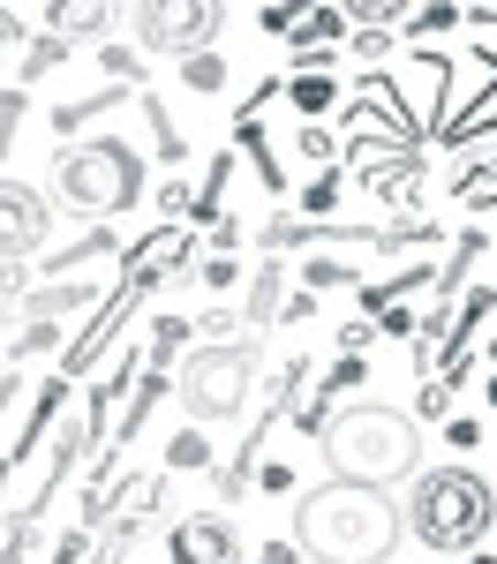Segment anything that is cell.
Returning a JSON list of instances; mask_svg holds the SVG:
<instances>
[{
	"label": "cell",
	"instance_id": "44dd1931",
	"mask_svg": "<svg viewBox=\"0 0 497 564\" xmlns=\"http://www.w3.org/2000/svg\"><path fill=\"white\" fill-rule=\"evenodd\" d=\"M430 279H437V271H430V257H414L407 271H392L385 286H361V308H377V316H385L392 302H407V294H414V286H430Z\"/></svg>",
	"mask_w": 497,
	"mask_h": 564
},
{
	"label": "cell",
	"instance_id": "7dc6e473",
	"mask_svg": "<svg viewBox=\"0 0 497 564\" xmlns=\"http://www.w3.org/2000/svg\"><path fill=\"white\" fill-rule=\"evenodd\" d=\"M467 564H497V557H490V550H467Z\"/></svg>",
	"mask_w": 497,
	"mask_h": 564
},
{
	"label": "cell",
	"instance_id": "1f68e13d",
	"mask_svg": "<svg viewBox=\"0 0 497 564\" xmlns=\"http://www.w3.org/2000/svg\"><path fill=\"white\" fill-rule=\"evenodd\" d=\"M129 542H136V520H129V512H114V527L90 542V564H121V550H129Z\"/></svg>",
	"mask_w": 497,
	"mask_h": 564
},
{
	"label": "cell",
	"instance_id": "8fae6325",
	"mask_svg": "<svg viewBox=\"0 0 497 564\" xmlns=\"http://www.w3.org/2000/svg\"><path fill=\"white\" fill-rule=\"evenodd\" d=\"M136 302H143V294L114 279V294H106V308L90 316V332H84V339H76V347H68V361H61V377H68V384H76V377H84L90 361L106 354V339H114V332H121V324H129V316H136Z\"/></svg>",
	"mask_w": 497,
	"mask_h": 564
},
{
	"label": "cell",
	"instance_id": "603a6c76",
	"mask_svg": "<svg viewBox=\"0 0 497 564\" xmlns=\"http://www.w3.org/2000/svg\"><path fill=\"white\" fill-rule=\"evenodd\" d=\"M212 467V436L204 430H174L166 436V475H204Z\"/></svg>",
	"mask_w": 497,
	"mask_h": 564
},
{
	"label": "cell",
	"instance_id": "d4e9b609",
	"mask_svg": "<svg viewBox=\"0 0 497 564\" xmlns=\"http://www.w3.org/2000/svg\"><path fill=\"white\" fill-rule=\"evenodd\" d=\"M339 188H347V174H339V166H324V174L302 188V212H310L316 226H332V212H339Z\"/></svg>",
	"mask_w": 497,
	"mask_h": 564
},
{
	"label": "cell",
	"instance_id": "7402d4cb",
	"mask_svg": "<svg viewBox=\"0 0 497 564\" xmlns=\"http://www.w3.org/2000/svg\"><path fill=\"white\" fill-rule=\"evenodd\" d=\"M339 39H347V8H310V15L294 23V45H302V53H332Z\"/></svg>",
	"mask_w": 497,
	"mask_h": 564
},
{
	"label": "cell",
	"instance_id": "4dcf8cb0",
	"mask_svg": "<svg viewBox=\"0 0 497 564\" xmlns=\"http://www.w3.org/2000/svg\"><path fill=\"white\" fill-rule=\"evenodd\" d=\"M181 84L188 90H226V61L219 53H188V61H181Z\"/></svg>",
	"mask_w": 497,
	"mask_h": 564
},
{
	"label": "cell",
	"instance_id": "3957f363",
	"mask_svg": "<svg viewBox=\"0 0 497 564\" xmlns=\"http://www.w3.org/2000/svg\"><path fill=\"white\" fill-rule=\"evenodd\" d=\"M400 527L407 542H422L430 564L452 557V550H475L483 534L497 527V497L490 481L475 475V467H422V475L407 481V505H400Z\"/></svg>",
	"mask_w": 497,
	"mask_h": 564
},
{
	"label": "cell",
	"instance_id": "b9f144b4",
	"mask_svg": "<svg viewBox=\"0 0 497 564\" xmlns=\"http://www.w3.org/2000/svg\"><path fill=\"white\" fill-rule=\"evenodd\" d=\"M90 557V534H61V542H53V557L45 564H84Z\"/></svg>",
	"mask_w": 497,
	"mask_h": 564
},
{
	"label": "cell",
	"instance_id": "f6af8a7d",
	"mask_svg": "<svg viewBox=\"0 0 497 564\" xmlns=\"http://www.w3.org/2000/svg\"><path fill=\"white\" fill-rule=\"evenodd\" d=\"M377 324H385V332H400V339H414V324H422V308H385Z\"/></svg>",
	"mask_w": 497,
	"mask_h": 564
},
{
	"label": "cell",
	"instance_id": "5bb4252c",
	"mask_svg": "<svg viewBox=\"0 0 497 564\" xmlns=\"http://www.w3.org/2000/svg\"><path fill=\"white\" fill-rule=\"evenodd\" d=\"M287 316V257H264L257 263V279H249V308H241V324L249 332H264Z\"/></svg>",
	"mask_w": 497,
	"mask_h": 564
},
{
	"label": "cell",
	"instance_id": "681fc988",
	"mask_svg": "<svg viewBox=\"0 0 497 564\" xmlns=\"http://www.w3.org/2000/svg\"><path fill=\"white\" fill-rule=\"evenodd\" d=\"M0 332H8V308H0Z\"/></svg>",
	"mask_w": 497,
	"mask_h": 564
},
{
	"label": "cell",
	"instance_id": "e0dca14e",
	"mask_svg": "<svg viewBox=\"0 0 497 564\" xmlns=\"http://www.w3.org/2000/svg\"><path fill=\"white\" fill-rule=\"evenodd\" d=\"M287 98H294V113H302V121H324V113H339V76L302 68V76H287Z\"/></svg>",
	"mask_w": 497,
	"mask_h": 564
},
{
	"label": "cell",
	"instance_id": "d6986e66",
	"mask_svg": "<svg viewBox=\"0 0 497 564\" xmlns=\"http://www.w3.org/2000/svg\"><path fill=\"white\" fill-rule=\"evenodd\" d=\"M452 23H460V0H407V15H400V39L430 45L437 31H452Z\"/></svg>",
	"mask_w": 497,
	"mask_h": 564
},
{
	"label": "cell",
	"instance_id": "7bdbcfd3",
	"mask_svg": "<svg viewBox=\"0 0 497 564\" xmlns=\"http://www.w3.org/2000/svg\"><path fill=\"white\" fill-rule=\"evenodd\" d=\"M249 564H302V550H294V542H257Z\"/></svg>",
	"mask_w": 497,
	"mask_h": 564
},
{
	"label": "cell",
	"instance_id": "cb8c5ba5",
	"mask_svg": "<svg viewBox=\"0 0 497 564\" xmlns=\"http://www.w3.org/2000/svg\"><path fill=\"white\" fill-rule=\"evenodd\" d=\"M188 332H196V324H188L181 308H166V316L151 324V369H174V354L188 347Z\"/></svg>",
	"mask_w": 497,
	"mask_h": 564
},
{
	"label": "cell",
	"instance_id": "ab89813d",
	"mask_svg": "<svg viewBox=\"0 0 497 564\" xmlns=\"http://www.w3.org/2000/svg\"><path fill=\"white\" fill-rule=\"evenodd\" d=\"M392 39H400V31H355V53H361V61H385Z\"/></svg>",
	"mask_w": 497,
	"mask_h": 564
},
{
	"label": "cell",
	"instance_id": "6da1fadb",
	"mask_svg": "<svg viewBox=\"0 0 497 564\" xmlns=\"http://www.w3.org/2000/svg\"><path fill=\"white\" fill-rule=\"evenodd\" d=\"M400 505L392 489H355V481H316L294 505V550L310 564H392L400 550Z\"/></svg>",
	"mask_w": 497,
	"mask_h": 564
},
{
	"label": "cell",
	"instance_id": "7a4b0ae2",
	"mask_svg": "<svg viewBox=\"0 0 497 564\" xmlns=\"http://www.w3.org/2000/svg\"><path fill=\"white\" fill-rule=\"evenodd\" d=\"M316 444H324L332 481H355V489H392V481L422 475V430H414V414L385 406V399L339 406L332 430L316 436Z\"/></svg>",
	"mask_w": 497,
	"mask_h": 564
},
{
	"label": "cell",
	"instance_id": "7c38bea8",
	"mask_svg": "<svg viewBox=\"0 0 497 564\" xmlns=\"http://www.w3.org/2000/svg\"><path fill=\"white\" fill-rule=\"evenodd\" d=\"M76 308H98V286H90V279H53L39 294H23L15 316H23V324H61V316H76Z\"/></svg>",
	"mask_w": 497,
	"mask_h": 564
},
{
	"label": "cell",
	"instance_id": "d6a6232c",
	"mask_svg": "<svg viewBox=\"0 0 497 564\" xmlns=\"http://www.w3.org/2000/svg\"><path fill=\"white\" fill-rule=\"evenodd\" d=\"M53 339H61V324H23V332L8 339V361L23 369V361H31V354H45V347H53Z\"/></svg>",
	"mask_w": 497,
	"mask_h": 564
},
{
	"label": "cell",
	"instance_id": "5b68a950",
	"mask_svg": "<svg viewBox=\"0 0 497 564\" xmlns=\"http://www.w3.org/2000/svg\"><path fill=\"white\" fill-rule=\"evenodd\" d=\"M264 377V339L257 332H241V339H226V347H196L181 361V406L196 414V422H234L241 406H249V391Z\"/></svg>",
	"mask_w": 497,
	"mask_h": 564
},
{
	"label": "cell",
	"instance_id": "f546056e",
	"mask_svg": "<svg viewBox=\"0 0 497 564\" xmlns=\"http://www.w3.org/2000/svg\"><path fill=\"white\" fill-rule=\"evenodd\" d=\"M39 557V520H8V534H0V564H31Z\"/></svg>",
	"mask_w": 497,
	"mask_h": 564
},
{
	"label": "cell",
	"instance_id": "d590c367",
	"mask_svg": "<svg viewBox=\"0 0 497 564\" xmlns=\"http://www.w3.org/2000/svg\"><path fill=\"white\" fill-rule=\"evenodd\" d=\"M414 422H452V391L430 377V384L414 391Z\"/></svg>",
	"mask_w": 497,
	"mask_h": 564
},
{
	"label": "cell",
	"instance_id": "74e56055",
	"mask_svg": "<svg viewBox=\"0 0 497 564\" xmlns=\"http://www.w3.org/2000/svg\"><path fill=\"white\" fill-rule=\"evenodd\" d=\"M196 279H204L212 294H226V286L241 279V263H234V257H204V271H196Z\"/></svg>",
	"mask_w": 497,
	"mask_h": 564
},
{
	"label": "cell",
	"instance_id": "2e32d148",
	"mask_svg": "<svg viewBox=\"0 0 497 564\" xmlns=\"http://www.w3.org/2000/svg\"><path fill=\"white\" fill-rule=\"evenodd\" d=\"M136 106H143V129H151V151H159L166 166H181V159H188V135L174 129V113H166V98H159V90H136Z\"/></svg>",
	"mask_w": 497,
	"mask_h": 564
},
{
	"label": "cell",
	"instance_id": "f1b7e54d",
	"mask_svg": "<svg viewBox=\"0 0 497 564\" xmlns=\"http://www.w3.org/2000/svg\"><path fill=\"white\" fill-rule=\"evenodd\" d=\"M98 68H106V84H129V90H143V61H136L129 45H98Z\"/></svg>",
	"mask_w": 497,
	"mask_h": 564
},
{
	"label": "cell",
	"instance_id": "ba28073f",
	"mask_svg": "<svg viewBox=\"0 0 497 564\" xmlns=\"http://www.w3.org/2000/svg\"><path fill=\"white\" fill-rule=\"evenodd\" d=\"M45 226H53V204L0 174V263H31L45 249Z\"/></svg>",
	"mask_w": 497,
	"mask_h": 564
},
{
	"label": "cell",
	"instance_id": "60d3db41",
	"mask_svg": "<svg viewBox=\"0 0 497 564\" xmlns=\"http://www.w3.org/2000/svg\"><path fill=\"white\" fill-rule=\"evenodd\" d=\"M369 339H377V324H369V316H355V324H339V354H361Z\"/></svg>",
	"mask_w": 497,
	"mask_h": 564
},
{
	"label": "cell",
	"instance_id": "4316f807",
	"mask_svg": "<svg viewBox=\"0 0 497 564\" xmlns=\"http://www.w3.org/2000/svg\"><path fill=\"white\" fill-rule=\"evenodd\" d=\"M324 286H355V263L347 257H310L302 263V294H324Z\"/></svg>",
	"mask_w": 497,
	"mask_h": 564
},
{
	"label": "cell",
	"instance_id": "f907efd6",
	"mask_svg": "<svg viewBox=\"0 0 497 564\" xmlns=\"http://www.w3.org/2000/svg\"><path fill=\"white\" fill-rule=\"evenodd\" d=\"M490 361H497V339H490Z\"/></svg>",
	"mask_w": 497,
	"mask_h": 564
},
{
	"label": "cell",
	"instance_id": "277c9868",
	"mask_svg": "<svg viewBox=\"0 0 497 564\" xmlns=\"http://www.w3.org/2000/svg\"><path fill=\"white\" fill-rule=\"evenodd\" d=\"M53 204L68 218L106 226L114 212L143 204V151L129 135H84V143H61L53 151Z\"/></svg>",
	"mask_w": 497,
	"mask_h": 564
},
{
	"label": "cell",
	"instance_id": "836d02e7",
	"mask_svg": "<svg viewBox=\"0 0 497 564\" xmlns=\"http://www.w3.org/2000/svg\"><path fill=\"white\" fill-rule=\"evenodd\" d=\"M294 151H302V159H310L316 174H324V166H332V151H339V143H332V129H316V121H302V129H294Z\"/></svg>",
	"mask_w": 497,
	"mask_h": 564
},
{
	"label": "cell",
	"instance_id": "30bf717a",
	"mask_svg": "<svg viewBox=\"0 0 497 564\" xmlns=\"http://www.w3.org/2000/svg\"><path fill=\"white\" fill-rule=\"evenodd\" d=\"M114 23H121L114 0H45V31L61 45H106Z\"/></svg>",
	"mask_w": 497,
	"mask_h": 564
},
{
	"label": "cell",
	"instance_id": "c3c4849f",
	"mask_svg": "<svg viewBox=\"0 0 497 564\" xmlns=\"http://www.w3.org/2000/svg\"><path fill=\"white\" fill-rule=\"evenodd\" d=\"M490 406H497V369H490Z\"/></svg>",
	"mask_w": 497,
	"mask_h": 564
},
{
	"label": "cell",
	"instance_id": "f35d334b",
	"mask_svg": "<svg viewBox=\"0 0 497 564\" xmlns=\"http://www.w3.org/2000/svg\"><path fill=\"white\" fill-rule=\"evenodd\" d=\"M257 23L264 31H294L302 23V0H271V8H257Z\"/></svg>",
	"mask_w": 497,
	"mask_h": 564
},
{
	"label": "cell",
	"instance_id": "e575fe53",
	"mask_svg": "<svg viewBox=\"0 0 497 564\" xmlns=\"http://www.w3.org/2000/svg\"><path fill=\"white\" fill-rule=\"evenodd\" d=\"M23 106H31V90H23V84L0 90V159H8V143H15V121H23Z\"/></svg>",
	"mask_w": 497,
	"mask_h": 564
},
{
	"label": "cell",
	"instance_id": "4fadbf2b",
	"mask_svg": "<svg viewBox=\"0 0 497 564\" xmlns=\"http://www.w3.org/2000/svg\"><path fill=\"white\" fill-rule=\"evenodd\" d=\"M483 249H490V234H483V226H467V234L445 249L437 279H430V302H445V308L460 302V294H467V271H475V257H483Z\"/></svg>",
	"mask_w": 497,
	"mask_h": 564
},
{
	"label": "cell",
	"instance_id": "8d00e7d4",
	"mask_svg": "<svg viewBox=\"0 0 497 564\" xmlns=\"http://www.w3.org/2000/svg\"><path fill=\"white\" fill-rule=\"evenodd\" d=\"M483 436H490V430H483L475 414H452V422H445V444H452V452H475Z\"/></svg>",
	"mask_w": 497,
	"mask_h": 564
},
{
	"label": "cell",
	"instance_id": "83f0119b",
	"mask_svg": "<svg viewBox=\"0 0 497 564\" xmlns=\"http://www.w3.org/2000/svg\"><path fill=\"white\" fill-rule=\"evenodd\" d=\"M369 384V361H361V354H339V361H332V369H324V399H339V391H361Z\"/></svg>",
	"mask_w": 497,
	"mask_h": 564
},
{
	"label": "cell",
	"instance_id": "8992f818",
	"mask_svg": "<svg viewBox=\"0 0 497 564\" xmlns=\"http://www.w3.org/2000/svg\"><path fill=\"white\" fill-rule=\"evenodd\" d=\"M121 23H129L136 53H174V61H188V53H212L226 8L219 0H136V8H121Z\"/></svg>",
	"mask_w": 497,
	"mask_h": 564
},
{
	"label": "cell",
	"instance_id": "9c48e42d",
	"mask_svg": "<svg viewBox=\"0 0 497 564\" xmlns=\"http://www.w3.org/2000/svg\"><path fill=\"white\" fill-rule=\"evenodd\" d=\"M188 249H196V226H159V234H143V241H136L129 257H121V286L151 294L159 279L188 271Z\"/></svg>",
	"mask_w": 497,
	"mask_h": 564
},
{
	"label": "cell",
	"instance_id": "ee69618b",
	"mask_svg": "<svg viewBox=\"0 0 497 564\" xmlns=\"http://www.w3.org/2000/svg\"><path fill=\"white\" fill-rule=\"evenodd\" d=\"M15 399H23V369L8 361V369H0V422H8V406H15Z\"/></svg>",
	"mask_w": 497,
	"mask_h": 564
},
{
	"label": "cell",
	"instance_id": "9a60e30c",
	"mask_svg": "<svg viewBox=\"0 0 497 564\" xmlns=\"http://www.w3.org/2000/svg\"><path fill=\"white\" fill-rule=\"evenodd\" d=\"M114 249H121V234H114V226H90L84 241H68V249H53V257H45V286H53V279H76L84 263L114 257Z\"/></svg>",
	"mask_w": 497,
	"mask_h": 564
},
{
	"label": "cell",
	"instance_id": "ac0fdd59",
	"mask_svg": "<svg viewBox=\"0 0 497 564\" xmlns=\"http://www.w3.org/2000/svg\"><path fill=\"white\" fill-rule=\"evenodd\" d=\"M234 159H249L271 196H287V174H279V159H271V143H264V121H234Z\"/></svg>",
	"mask_w": 497,
	"mask_h": 564
},
{
	"label": "cell",
	"instance_id": "ffe728a7",
	"mask_svg": "<svg viewBox=\"0 0 497 564\" xmlns=\"http://www.w3.org/2000/svg\"><path fill=\"white\" fill-rule=\"evenodd\" d=\"M226 188H234V151H219V159L204 166V188L188 196V226H196V218H226Z\"/></svg>",
	"mask_w": 497,
	"mask_h": 564
},
{
	"label": "cell",
	"instance_id": "484cf974",
	"mask_svg": "<svg viewBox=\"0 0 497 564\" xmlns=\"http://www.w3.org/2000/svg\"><path fill=\"white\" fill-rule=\"evenodd\" d=\"M61 61H68V45H61V39H53V31H39V39H31V45H23V68H15V76H23V90H31V84H39V76H45V68H61Z\"/></svg>",
	"mask_w": 497,
	"mask_h": 564
},
{
	"label": "cell",
	"instance_id": "bcb514c9",
	"mask_svg": "<svg viewBox=\"0 0 497 564\" xmlns=\"http://www.w3.org/2000/svg\"><path fill=\"white\" fill-rule=\"evenodd\" d=\"M271 489V497H287V489H294V467H264V475H257Z\"/></svg>",
	"mask_w": 497,
	"mask_h": 564
},
{
	"label": "cell",
	"instance_id": "52a82bcc",
	"mask_svg": "<svg viewBox=\"0 0 497 564\" xmlns=\"http://www.w3.org/2000/svg\"><path fill=\"white\" fill-rule=\"evenodd\" d=\"M166 557L174 564H249V542L234 512H188V520L166 527Z\"/></svg>",
	"mask_w": 497,
	"mask_h": 564
}]
</instances>
